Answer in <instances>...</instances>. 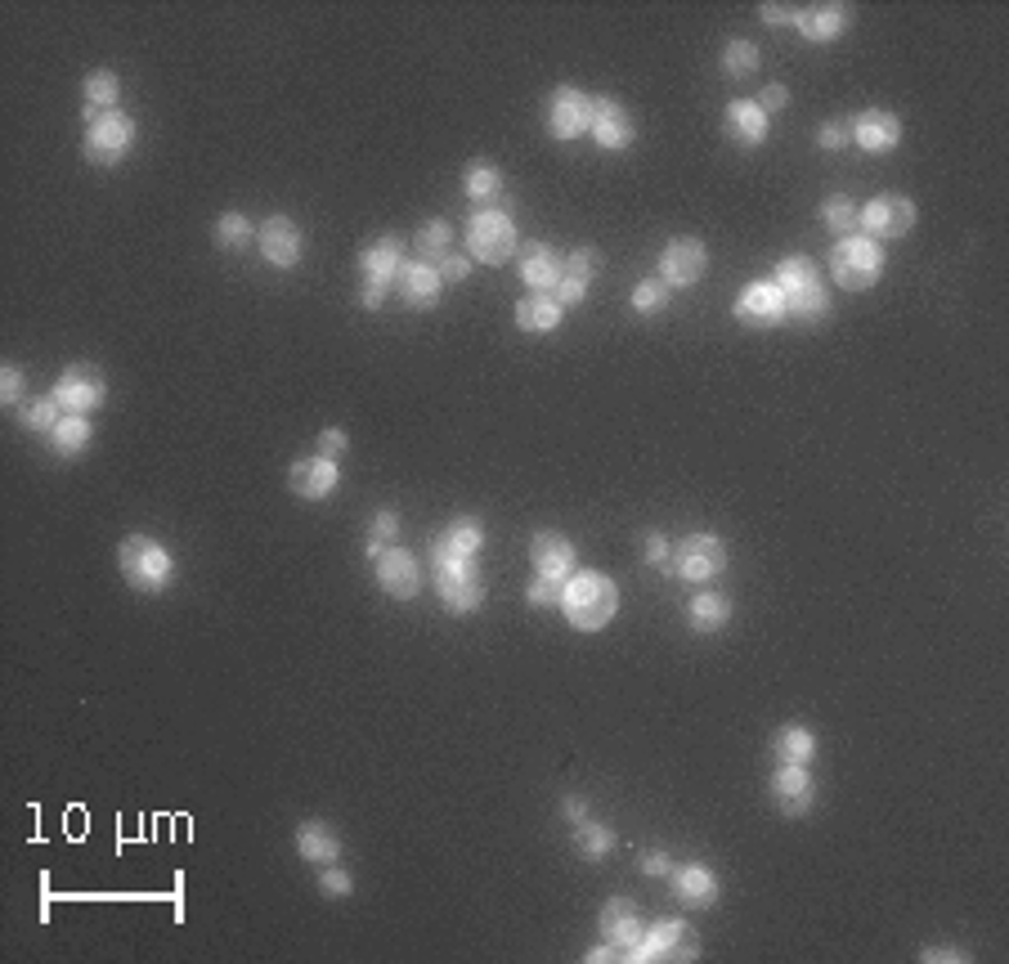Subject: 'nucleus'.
I'll return each mask as SVG.
<instances>
[{"instance_id":"nucleus-1","label":"nucleus","mask_w":1009,"mask_h":964,"mask_svg":"<svg viewBox=\"0 0 1009 964\" xmlns=\"http://www.w3.org/2000/svg\"><path fill=\"white\" fill-rule=\"evenodd\" d=\"M561 610L570 619V628L579 632H597L615 619L619 610V588L601 574V570H575L566 583H561Z\"/></svg>"},{"instance_id":"nucleus-2","label":"nucleus","mask_w":1009,"mask_h":964,"mask_svg":"<svg viewBox=\"0 0 1009 964\" xmlns=\"http://www.w3.org/2000/svg\"><path fill=\"white\" fill-rule=\"evenodd\" d=\"M117 565H121L126 583L135 592H148V597H157L161 588H172V579H176V557L166 552L157 539H148V534H130L117 548Z\"/></svg>"},{"instance_id":"nucleus-3","label":"nucleus","mask_w":1009,"mask_h":964,"mask_svg":"<svg viewBox=\"0 0 1009 964\" xmlns=\"http://www.w3.org/2000/svg\"><path fill=\"white\" fill-rule=\"evenodd\" d=\"M830 274L844 292H866L880 283L884 274V247L866 234H853V238H839L834 252H830Z\"/></svg>"},{"instance_id":"nucleus-4","label":"nucleus","mask_w":1009,"mask_h":964,"mask_svg":"<svg viewBox=\"0 0 1009 964\" xmlns=\"http://www.w3.org/2000/svg\"><path fill=\"white\" fill-rule=\"evenodd\" d=\"M81 148H86V163H95V167H117L121 157L135 148V117L121 112V108L86 112Z\"/></svg>"},{"instance_id":"nucleus-5","label":"nucleus","mask_w":1009,"mask_h":964,"mask_svg":"<svg viewBox=\"0 0 1009 964\" xmlns=\"http://www.w3.org/2000/svg\"><path fill=\"white\" fill-rule=\"evenodd\" d=\"M467 247L480 265H508L521 247V234H517V220L498 207H484L467 220Z\"/></svg>"},{"instance_id":"nucleus-6","label":"nucleus","mask_w":1009,"mask_h":964,"mask_svg":"<svg viewBox=\"0 0 1009 964\" xmlns=\"http://www.w3.org/2000/svg\"><path fill=\"white\" fill-rule=\"evenodd\" d=\"M360 269H364L360 305H364V309H382V301L391 296V287H395V278H400V269H404V247H400V238L382 234L373 247H364Z\"/></svg>"},{"instance_id":"nucleus-7","label":"nucleus","mask_w":1009,"mask_h":964,"mask_svg":"<svg viewBox=\"0 0 1009 964\" xmlns=\"http://www.w3.org/2000/svg\"><path fill=\"white\" fill-rule=\"evenodd\" d=\"M701 955V937H696V928H687L683 919H659V924H650L646 933H641V942L633 946V960H641V964H650V960H659V964H687V960H696Z\"/></svg>"},{"instance_id":"nucleus-8","label":"nucleus","mask_w":1009,"mask_h":964,"mask_svg":"<svg viewBox=\"0 0 1009 964\" xmlns=\"http://www.w3.org/2000/svg\"><path fill=\"white\" fill-rule=\"evenodd\" d=\"M369 557H373V570H378V588L395 601H413L422 592V565L413 552H404L400 543H369Z\"/></svg>"},{"instance_id":"nucleus-9","label":"nucleus","mask_w":1009,"mask_h":964,"mask_svg":"<svg viewBox=\"0 0 1009 964\" xmlns=\"http://www.w3.org/2000/svg\"><path fill=\"white\" fill-rule=\"evenodd\" d=\"M435 592L449 614H471L484 606V579L476 561H440L435 565Z\"/></svg>"},{"instance_id":"nucleus-10","label":"nucleus","mask_w":1009,"mask_h":964,"mask_svg":"<svg viewBox=\"0 0 1009 964\" xmlns=\"http://www.w3.org/2000/svg\"><path fill=\"white\" fill-rule=\"evenodd\" d=\"M668 570L678 579H687V583H709V579H718L727 570V548L714 534H687L678 548H673V565Z\"/></svg>"},{"instance_id":"nucleus-11","label":"nucleus","mask_w":1009,"mask_h":964,"mask_svg":"<svg viewBox=\"0 0 1009 964\" xmlns=\"http://www.w3.org/2000/svg\"><path fill=\"white\" fill-rule=\"evenodd\" d=\"M55 404L63 409V413H95L104 400H108V377L95 368V364H72V368H63V377L55 382Z\"/></svg>"},{"instance_id":"nucleus-12","label":"nucleus","mask_w":1009,"mask_h":964,"mask_svg":"<svg viewBox=\"0 0 1009 964\" xmlns=\"http://www.w3.org/2000/svg\"><path fill=\"white\" fill-rule=\"evenodd\" d=\"M709 269V247L701 238H673L659 252V283L664 287H696Z\"/></svg>"},{"instance_id":"nucleus-13","label":"nucleus","mask_w":1009,"mask_h":964,"mask_svg":"<svg viewBox=\"0 0 1009 964\" xmlns=\"http://www.w3.org/2000/svg\"><path fill=\"white\" fill-rule=\"evenodd\" d=\"M592 126V95L579 86H557L548 99V130L552 139H579Z\"/></svg>"},{"instance_id":"nucleus-14","label":"nucleus","mask_w":1009,"mask_h":964,"mask_svg":"<svg viewBox=\"0 0 1009 964\" xmlns=\"http://www.w3.org/2000/svg\"><path fill=\"white\" fill-rule=\"evenodd\" d=\"M736 318L745 328H781L790 318V305H785V292L776 283H750L741 296H736Z\"/></svg>"},{"instance_id":"nucleus-15","label":"nucleus","mask_w":1009,"mask_h":964,"mask_svg":"<svg viewBox=\"0 0 1009 964\" xmlns=\"http://www.w3.org/2000/svg\"><path fill=\"white\" fill-rule=\"evenodd\" d=\"M597 928H601V937H606L610 946H619V951L633 960V946L641 942L646 919H641V906H637L633 897H610V902L601 906V915H597Z\"/></svg>"},{"instance_id":"nucleus-16","label":"nucleus","mask_w":1009,"mask_h":964,"mask_svg":"<svg viewBox=\"0 0 1009 964\" xmlns=\"http://www.w3.org/2000/svg\"><path fill=\"white\" fill-rule=\"evenodd\" d=\"M336 485H342V471H336V462L323 458V453L301 458V462H292V471H287V490H292L296 499H305V503L332 499Z\"/></svg>"},{"instance_id":"nucleus-17","label":"nucleus","mask_w":1009,"mask_h":964,"mask_svg":"<svg viewBox=\"0 0 1009 964\" xmlns=\"http://www.w3.org/2000/svg\"><path fill=\"white\" fill-rule=\"evenodd\" d=\"M588 135L606 148V153H624L637 139V121L619 99H592V126Z\"/></svg>"},{"instance_id":"nucleus-18","label":"nucleus","mask_w":1009,"mask_h":964,"mask_svg":"<svg viewBox=\"0 0 1009 964\" xmlns=\"http://www.w3.org/2000/svg\"><path fill=\"white\" fill-rule=\"evenodd\" d=\"M772 798L785 817H807L812 803H816V780L807 776V767L799 763H781L772 776Z\"/></svg>"},{"instance_id":"nucleus-19","label":"nucleus","mask_w":1009,"mask_h":964,"mask_svg":"<svg viewBox=\"0 0 1009 964\" xmlns=\"http://www.w3.org/2000/svg\"><path fill=\"white\" fill-rule=\"evenodd\" d=\"M915 225V203L907 194H880L866 212H862V229L875 238H902Z\"/></svg>"},{"instance_id":"nucleus-20","label":"nucleus","mask_w":1009,"mask_h":964,"mask_svg":"<svg viewBox=\"0 0 1009 964\" xmlns=\"http://www.w3.org/2000/svg\"><path fill=\"white\" fill-rule=\"evenodd\" d=\"M256 243H261V256L274 265V269H292L305 252V238L296 229L292 216H270L261 229H256Z\"/></svg>"},{"instance_id":"nucleus-21","label":"nucleus","mask_w":1009,"mask_h":964,"mask_svg":"<svg viewBox=\"0 0 1009 964\" xmlns=\"http://www.w3.org/2000/svg\"><path fill=\"white\" fill-rule=\"evenodd\" d=\"M480 548H484L480 521L476 517H458L431 539V565H440V561H476Z\"/></svg>"},{"instance_id":"nucleus-22","label":"nucleus","mask_w":1009,"mask_h":964,"mask_svg":"<svg viewBox=\"0 0 1009 964\" xmlns=\"http://www.w3.org/2000/svg\"><path fill=\"white\" fill-rule=\"evenodd\" d=\"M849 130H853V144L862 153H875V157H884V153H893L902 144V121L889 108H866L862 117L849 121Z\"/></svg>"},{"instance_id":"nucleus-23","label":"nucleus","mask_w":1009,"mask_h":964,"mask_svg":"<svg viewBox=\"0 0 1009 964\" xmlns=\"http://www.w3.org/2000/svg\"><path fill=\"white\" fill-rule=\"evenodd\" d=\"M530 561H535V574L566 583L575 574V543L566 534H557V530H539L530 539Z\"/></svg>"},{"instance_id":"nucleus-24","label":"nucleus","mask_w":1009,"mask_h":964,"mask_svg":"<svg viewBox=\"0 0 1009 964\" xmlns=\"http://www.w3.org/2000/svg\"><path fill=\"white\" fill-rule=\"evenodd\" d=\"M673 897H678L683 906H692V911H705V906H714L718 902V893H723V884H718V875L705 866V862H687V866H673Z\"/></svg>"},{"instance_id":"nucleus-25","label":"nucleus","mask_w":1009,"mask_h":964,"mask_svg":"<svg viewBox=\"0 0 1009 964\" xmlns=\"http://www.w3.org/2000/svg\"><path fill=\"white\" fill-rule=\"evenodd\" d=\"M517 265H521V278L530 292H552L561 283L566 256H557L548 243H526V247H517Z\"/></svg>"},{"instance_id":"nucleus-26","label":"nucleus","mask_w":1009,"mask_h":964,"mask_svg":"<svg viewBox=\"0 0 1009 964\" xmlns=\"http://www.w3.org/2000/svg\"><path fill=\"white\" fill-rule=\"evenodd\" d=\"M440 287H444V278H440V269L427 265V260L404 265L400 278H395V292H400L404 305H413V309H431V305L440 301Z\"/></svg>"},{"instance_id":"nucleus-27","label":"nucleus","mask_w":1009,"mask_h":964,"mask_svg":"<svg viewBox=\"0 0 1009 964\" xmlns=\"http://www.w3.org/2000/svg\"><path fill=\"white\" fill-rule=\"evenodd\" d=\"M723 126H727V135H732L736 144H745V148H754V144L767 139V112L758 108V99H732Z\"/></svg>"},{"instance_id":"nucleus-28","label":"nucleus","mask_w":1009,"mask_h":964,"mask_svg":"<svg viewBox=\"0 0 1009 964\" xmlns=\"http://www.w3.org/2000/svg\"><path fill=\"white\" fill-rule=\"evenodd\" d=\"M849 19H853V10L849 6H812V10H799V32L807 37V41H816V46H825V41H834L839 32L849 28Z\"/></svg>"},{"instance_id":"nucleus-29","label":"nucleus","mask_w":1009,"mask_h":964,"mask_svg":"<svg viewBox=\"0 0 1009 964\" xmlns=\"http://www.w3.org/2000/svg\"><path fill=\"white\" fill-rule=\"evenodd\" d=\"M561 301L552 292H530L526 301H517V328L521 333H552L561 324Z\"/></svg>"},{"instance_id":"nucleus-30","label":"nucleus","mask_w":1009,"mask_h":964,"mask_svg":"<svg viewBox=\"0 0 1009 964\" xmlns=\"http://www.w3.org/2000/svg\"><path fill=\"white\" fill-rule=\"evenodd\" d=\"M296 853L305 862H314V866H332L336 853H342V839H336V830L327 822H305L296 830Z\"/></svg>"},{"instance_id":"nucleus-31","label":"nucleus","mask_w":1009,"mask_h":964,"mask_svg":"<svg viewBox=\"0 0 1009 964\" xmlns=\"http://www.w3.org/2000/svg\"><path fill=\"white\" fill-rule=\"evenodd\" d=\"M772 754H776V763H799V767H807V763L816 758V736H812L803 722H785V727L776 731V740H772Z\"/></svg>"},{"instance_id":"nucleus-32","label":"nucleus","mask_w":1009,"mask_h":964,"mask_svg":"<svg viewBox=\"0 0 1009 964\" xmlns=\"http://www.w3.org/2000/svg\"><path fill=\"white\" fill-rule=\"evenodd\" d=\"M687 619H692L696 632H718V628L732 623V601L718 597V592H696L692 606H687Z\"/></svg>"},{"instance_id":"nucleus-33","label":"nucleus","mask_w":1009,"mask_h":964,"mask_svg":"<svg viewBox=\"0 0 1009 964\" xmlns=\"http://www.w3.org/2000/svg\"><path fill=\"white\" fill-rule=\"evenodd\" d=\"M90 435H95L90 417H81V413H63V417H59V426L50 431V444H55V453H63V458H77V453H86Z\"/></svg>"},{"instance_id":"nucleus-34","label":"nucleus","mask_w":1009,"mask_h":964,"mask_svg":"<svg viewBox=\"0 0 1009 964\" xmlns=\"http://www.w3.org/2000/svg\"><path fill=\"white\" fill-rule=\"evenodd\" d=\"M462 194H467L471 203L489 207V203L502 194V171H498V167H489V163H471V167H467V176H462Z\"/></svg>"},{"instance_id":"nucleus-35","label":"nucleus","mask_w":1009,"mask_h":964,"mask_svg":"<svg viewBox=\"0 0 1009 964\" xmlns=\"http://www.w3.org/2000/svg\"><path fill=\"white\" fill-rule=\"evenodd\" d=\"M785 305H790V318H803V324H816V318H825V314H830L825 283L816 278V283H807V287L790 292V296H785Z\"/></svg>"},{"instance_id":"nucleus-36","label":"nucleus","mask_w":1009,"mask_h":964,"mask_svg":"<svg viewBox=\"0 0 1009 964\" xmlns=\"http://www.w3.org/2000/svg\"><path fill=\"white\" fill-rule=\"evenodd\" d=\"M575 848H579L584 862H601V857H610V848H615V830L584 817L579 830H575Z\"/></svg>"},{"instance_id":"nucleus-37","label":"nucleus","mask_w":1009,"mask_h":964,"mask_svg":"<svg viewBox=\"0 0 1009 964\" xmlns=\"http://www.w3.org/2000/svg\"><path fill=\"white\" fill-rule=\"evenodd\" d=\"M117 95H121L117 72L99 68V72L86 77V112H108V108H117Z\"/></svg>"},{"instance_id":"nucleus-38","label":"nucleus","mask_w":1009,"mask_h":964,"mask_svg":"<svg viewBox=\"0 0 1009 964\" xmlns=\"http://www.w3.org/2000/svg\"><path fill=\"white\" fill-rule=\"evenodd\" d=\"M821 220H825V229L839 234V238L862 234V212H858L849 198H830V203L821 207Z\"/></svg>"},{"instance_id":"nucleus-39","label":"nucleus","mask_w":1009,"mask_h":964,"mask_svg":"<svg viewBox=\"0 0 1009 964\" xmlns=\"http://www.w3.org/2000/svg\"><path fill=\"white\" fill-rule=\"evenodd\" d=\"M821 278V269L807 260V256H785L781 265H776V274H772V283L790 296V292H799V287H807V283H816Z\"/></svg>"},{"instance_id":"nucleus-40","label":"nucleus","mask_w":1009,"mask_h":964,"mask_svg":"<svg viewBox=\"0 0 1009 964\" xmlns=\"http://www.w3.org/2000/svg\"><path fill=\"white\" fill-rule=\"evenodd\" d=\"M216 243L229 247V252H243L247 243H256V225L243 216V212H225L216 220Z\"/></svg>"},{"instance_id":"nucleus-41","label":"nucleus","mask_w":1009,"mask_h":964,"mask_svg":"<svg viewBox=\"0 0 1009 964\" xmlns=\"http://www.w3.org/2000/svg\"><path fill=\"white\" fill-rule=\"evenodd\" d=\"M418 256L431 265V260H444L449 256V243H453V229L444 225V220H427L422 229H418Z\"/></svg>"},{"instance_id":"nucleus-42","label":"nucleus","mask_w":1009,"mask_h":964,"mask_svg":"<svg viewBox=\"0 0 1009 964\" xmlns=\"http://www.w3.org/2000/svg\"><path fill=\"white\" fill-rule=\"evenodd\" d=\"M723 72H727L732 81L754 77V72H758V46H750V41H732V46L723 50Z\"/></svg>"},{"instance_id":"nucleus-43","label":"nucleus","mask_w":1009,"mask_h":964,"mask_svg":"<svg viewBox=\"0 0 1009 964\" xmlns=\"http://www.w3.org/2000/svg\"><path fill=\"white\" fill-rule=\"evenodd\" d=\"M59 417H63V409L55 404V395L28 400V404H23V426H28V431H46V435H50V431L59 426Z\"/></svg>"},{"instance_id":"nucleus-44","label":"nucleus","mask_w":1009,"mask_h":964,"mask_svg":"<svg viewBox=\"0 0 1009 964\" xmlns=\"http://www.w3.org/2000/svg\"><path fill=\"white\" fill-rule=\"evenodd\" d=\"M668 292H673V287H664L659 278H646V283L633 287V309H637V314H659V309L668 305Z\"/></svg>"},{"instance_id":"nucleus-45","label":"nucleus","mask_w":1009,"mask_h":964,"mask_svg":"<svg viewBox=\"0 0 1009 964\" xmlns=\"http://www.w3.org/2000/svg\"><path fill=\"white\" fill-rule=\"evenodd\" d=\"M566 274H575V278H584V283L592 287V278L601 274V252H592V247L570 252V256H566Z\"/></svg>"},{"instance_id":"nucleus-46","label":"nucleus","mask_w":1009,"mask_h":964,"mask_svg":"<svg viewBox=\"0 0 1009 964\" xmlns=\"http://www.w3.org/2000/svg\"><path fill=\"white\" fill-rule=\"evenodd\" d=\"M526 601H530V606H561V583H557V579L535 574V579H530V588H526Z\"/></svg>"},{"instance_id":"nucleus-47","label":"nucleus","mask_w":1009,"mask_h":964,"mask_svg":"<svg viewBox=\"0 0 1009 964\" xmlns=\"http://www.w3.org/2000/svg\"><path fill=\"white\" fill-rule=\"evenodd\" d=\"M355 884H351V875L342 870V866H323V875H319V893L323 897H346Z\"/></svg>"},{"instance_id":"nucleus-48","label":"nucleus","mask_w":1009,"mask_h":964,"mask_svg":"<svg viewBox=\"0 0 1009 964\" xmlns=\"http://www.w3.org/2000/svg\"><path fill=\"white\" fill-rule=\"evenodd\" d=\"M816 144H821V148H830V153L849 148V144H853V130H849V121H825V126L816 130Z\"/></svg>"},{"instance_id":"nucleus-49","label":"nucleus","mask_w":1009,"mask_h":964,"mask_svg":"<svg viewBox=\"0 0 1009 964\" xmlns=\"http://www.w3.org/2000/svg\"><path fill=\"white\" fill-rule=\"evenodd\" d=\"M552 296H557V301H561V309H566V305H584V296H588V283H584V278H575V274H566V269H561V283H557V287H552Z\"/></svg>"},{"instance_id":"nucleus-50","label":"nucleus","mask_w":1009,"mask_h":964,"mask_svg":"<svg viewBox=\"0 0 1009 964\" xmlns=\"http://www.w3.org/2000/svg\"><path fill=\"white\" fill-rule=\"evenodd\" d=\"M395 539H400V517H395L391 508H382V512L373 517V539H369V543L386 548V543H395Z\"/></svg>"},{"instance_id":"nucleus-51","label":"nucleus","mask_w":1009,"mask_h":964,"mask_svg":"<svg viewBox=\"0 0 1009 964\" xmlns=\"http://www.w3.org/2000/svg\"><path fill=\"white\" fill-rule=\"evenodd\" d=\"M0 400H6V404H28L23 400V373L14 364L0 368Z\"/></svg>"},{"instance_id":"nucleus-52","label":"nucleus","mask_w":1009,"mask_h":964,"mask_svg":"<svg viewBox=\"0 0 1009 964\" xmlns=\"http://www.w3.org/2000/svg\"><path fill=\"white\" fill-rule=\"evenodd\" d=\"M346 449H351V435H346L342 426H327V431L319 435V453H323V458H332V462L342 458Z\"/></svg>"},{"instance_id":"nucleus-53","label":"nucleus","mask_w":1009,"mask_h":964,"mask_svg":"<svg viewBox=\"0 0 1009 964\" xmlns=\"http://www.w3.org/2000/svg\"><path fill=\"white\" fill-rule=\"evenodd\" d=\"M646 561L659 565V570H668L673 565V543L664 534H646Z\"/></svg>"},{"instance_id":"nucleus-54","label":"nucleus","mask_w":1009,"mask_h":964,"mask_svg":"<svg viewBox=\"0 0 1009 964\" xmlns=\"http://www.w3.org/2000/svg\"><path fill=\"white\" fill-rule=\"evenodd\" d=\"M435 269H440V278H444V283H462V278L471 274V260H467V256H444Z\"/></svg>"},{"instance_id":"nucleus-55","label":"nucleus","mask_w":1009,"mask_h":964,"mask_svg":"<svg viewBox=\"0 0 1009 964\" xmlns=\"http://www.w3.org/2000/svg\"><path fill=\"white\" fill-rule=\"evenodd\" d=\"M785 104H790L785 86H763V95H758V108H763V112H781Z\"/></svg>"},{"instance_id":"nucleus-56","label":"nucleus","mask_w":1009,"mask_h":964,"mask_svg":"<svg viewBox=\"0 0 1009 964\" xmlns=\"http://www.w3.org/2000/svg\"><path fill=\"white\" fill-rule=\"evenodd\" d=\"M641 870L646 875H673V857L668 853H646L641 857Z\"/></svg>"},{"instance_id":"nucleus-57","label":"nucleus","mask_w":1009,"mask_h":964,"mask_svg":"<svg viewBox=\"0 0 1009 964\" xmlns=\"http://www.w3.org/2000/svg\"><path fill=\"white\" fill-rule=\"evenodd\" d=\"M758 14H763L772 28H781V23H794V19H799V10H790V6H763Z\"/></svg>"},{"instance_id":"nucleus-58","label":"nucleus","mask_w":1009,"mask_h":964,"mask_svg":"<svg viewBox=\"0 0 1009 964\" xmlns=\"http://www.w3.org/2000/svg\"><path fill=\"white\" fill-rule=\"evenodd\" d=\"M561 808H566V822H575V826H579V822L588 817V803H584V798H575V794H570V798L561 803Z\"/></svg>"},{"instance_id":"nucleus-59","label":"nucleus","mask_w":1009,"mask_h":964,"mask_svg":"<svg viewBox=\"0 0 1009 964\" xmlns=\"http://www.w3.org/2000/svg\"><path fill=\"white\" fill-rule=\"evenodd\" d=\"M606 960H628V955H624L619 946H610V942L597 946V951H588V964H606Z\"/></svg>"},{"instance_id":"nucleus-60","label":"nucleus","mask_w":1009,"mask_h":964,"mask_svg":"<svg viewBox=\"0 0 1009 964\" xmlns=\"http://www.w3.org/2000/svg\"><path fill=\"white\" fill-rule=\"evenodd\" d=\"M920 955H924V960H964L956 946H924Z\"/></svg>"}]
</instances>
